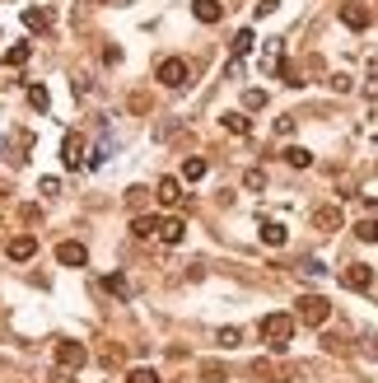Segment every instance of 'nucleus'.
Masks as SVG:
<instances>
[{"label":"nucleus","mask_w":378,"mask_h":383,"mask_svg":"<svg viewBox=\"0 0 378 383\" xmlns=\"http://www.w3.org/2000/svg\"><path fill=\"white\" fill-rule=\"evenodd\" d=\"M262 341L271 346V355L289 350V341H294V318L289 313H267L262 318Z\"/></svg>","instance_id":"obj_1"},{"label":"nucleus","mask_w":378,"mask_h":383,"mask_svg":"<svg viewBox=\"0 0 378 383\" xmlns=\"http://www.w3.org/2000/svg\"><path fill=\"white\" fill-rule=\"evenodd\" d=\"M327 318H332V304H327V294H304L299 304H294V323H304V327H318V332H323Z\"/></svg>","instance_id":"obj_2"},{"label":"nucleus","mask_w":378,"mask_h":383,"mask_svg":"<svg viewBox=\"0 0 378 383\" xmlns=\"http://www.w3.org/2000/svg\"><path fill=\"white\" fill-rule=\"evenodd\" d=\"M84 360H89V350H84V341H56V370H84Z\"/></svg>","instance_id":"obj_3"},{"label":"nucleus","mask_w":378,"mask_h":383,"mask_svg":"<svg viewBox=\"0 0 378 383\" xmlns=\"http://www.w3.org/2000/svg\"><path fill=\"white\" fill-rule=\"evenodd\" d=\"M159 84H164V89H182V84H187V61L182 57L159 61Z\"/></svg>","instance_id":"obj_4"},{"label":"nucleus","mask_w":378,"mask_h":383,"mask_svg":"<svg viewBox=\"0 0 378 383\" xmlns=\"http://www.w3.org/2000/svg\"><path fill=\"white\" fill-rule=\"evenodd\" d=\"M61 164H66V169H79V164H84V135L79 131H66V140H61Z\"/></svg>","instance_id":"obj_5"},{"label":"nucleus","mask_w":378,"mask_h":383,"mask_svg":"<svg viewBox=\"0 0 378 383\" xmlns=\"http://www.w3.org/2000/svg\"><path fill=\"white\" fill-rule=\"evenodd\" d=\"M56 262H61V267H84V262H89V248L75 243V238H66V243H56Z\"/></svg>","instance_id":"obj_6"},{"label":"nucleus","mask_w":378,"mask_h":383,"mask_svg":"<svg viewBox=\"0 0 378 383\" xmlns=\"http://www.w3.org/2000/svg\"><path fill=\"white\" fill-rule=\"evenodd\" d=\"M341 285H345V290H369V285H374V267H365V262H355V267H345Z\"/></svg>","instance_id":"obj_7"},{"label":"nucleus","mask_w":378,"mask_h":383,"mask_svg":"<svg viewBox=\"0 0 378 383\" xmlns=\"http://www.w3.org/2000/svg\"><path fill=\"white\" fill-rule=\"evenodd\" d=\"M23 28H28V33H47V28H52V10L28 5V10H23Z\"/></svg>","instance_id":"obj_8"},{"label":"nucleus","mask_w":378,"mask_h":383,"mask_svg":"<svg viewBox=\"0 0 378 383\" xmlns=\"http://www.w3.org/2000/svg\"><path fill=\"white\" fill-rule=\"evenodd\" d=\"M313 229H323V234L341 229V206H318V211H313Z\"/></svg>","instance_id":"obj_9"},{"label":"nucleus","mask_w":378,"mask_h":383,"mask_svg":"<svg viewBox=\"0 0 378 383\" xmlns=\"http://www.w3.org/2000/svg\"><path fill=\"white\" fill-rule=\"evenodd\" d=\"M155 196H159L164 206H187V192H182V182H178V178H164Z\"/></svg>","instance_id":"obj_10"},{"label":"nucleus","mask_w":378,"mask_h":383,"mask_svg":"<svg viewBox=\"0 0 378 383\" xmlns=\"http://www.w3.org/2000/svg\"><path fill=\"white\" fill-rule=\"evenodd\" d=\"M341 23L345 28H369V10L360 5V0H345L341 5Z\"/></svg>","instance_id":"obj_11"},{"label":"nucleus","mask_w":378,"mask_h":383,"mask_svg":"<svg viewBox=\"0 0 378 383\" xmlns=\"http://www.w3.org/2000/svg\"><path fill=\"white\" fill-rule=\"evenodd\" d=\"M5 252H10L14 262H28L38 252V238L33 234H19V238H10V243H5Z\"/></svg>","instance_id":"obj_12"},{"label":"nucleus","mask_w":378,"mask_h":383,"mask_svg":"<svg viewBox=\"0 0 378 383\" xmlns=\"http://www.w3.org/2000/svg\"><path fill=\"white\" fill-rule=\"evenodd\" d=\"M191 14H196L201 23H220V19H224V5H220V0H196V5H191Z\"/></svg>","instance_id":"obj_13"},{"label":"nucleus","mask_w":378,"mask_h":383,"mask_svg":"<svg viewBox=\"0 0 378 383\" xmlns=\"http://www.w3.org/2000/svg\"><path fill=\"white\" fill-rule=\"evenodd\" d=\"M182 234H187V225H182L178 215H168V220H159V238H164V243H182Z\"/></svg>","instance_id":"obj_14"},{"label":"nucleus","mask_w":378,"mask_h":383,"mask_svg":"<svg viewBox=\"0 0 378 383\" xmlns=\"http://www.w3.org/2000/svg\"><path fill=\"white\" fill-rule=\"evenodd\" d=\"M285 225H280V220H262V243H267V248H280V243H285Z\"/></svg>","instance_id":"obj_15"},{"label":"nucleus","mask_w":378,"mask_h":383,"mask_svg":"<svg viewBox=\"0 0 378 383\" xmlns=\"http://www.w3.org/2000/svg\"><path fill=\"white\" fill-rule=\"evenodd\" d=\"M103 290L117 294V299H131V281H126L122 271H112V276H103Z\"/></svg>","instance_id":"obj_16"},{"label":"nucleus","mask_w":378,"mask_h":383,"mask_svg":"<svg viewBox=\"0 0 378 383\" xmlns=\"http://www.w3.org/2000/svg\"><path fill=\"white\" fill-rule=\"evenodd\" d=\"M131 234H135V238L159 234V215H135V220H131Z\"/></svg>","instance_id":"obj_17"},{"label":"nucleus","mask_w":378,"mask_h":383,"mask_svg":"<svg viewBox=\"0 0 378 383\" xmlns=\"http://www.w3.org/2000/svg\"><path fill=\"white\" fill-rule=\"evenodd\" d=\"M252 43H257L252 28H238V33H234V61H243L248 52H252Z\"/></svg>","instance_id":"obj_18"},{"label":"nucleus","mask_w":378,"mask_h":383,"mask_svg":"<svg viewBox=\"0 0 378 383\" xmlns=\"http://www.w3.org/2000/svg\"><path fill=\"white\" fill-rule=\"evenodd\" d=\"M28 108H33V113H47V108H52V94H47L43 84H28Z\"/></svg>","instance_id":"obj_19"},{"label":"nucleus","mask_w":378,"mask_h":383,"mask_svg":"<svg viewBox=\"0 0 378 383\" xmlns=\"http://www.w3.org/2000/svg\"><path fill=\"white\" fill-rule=\"evenodd\" d=\"M206 169H211V164H206L201 155H191L187 164H182V178H187V182H201V178H206Z\"/></svg>","instance_id":"obj_20"},{"label":"nucleus","mask_w":378,"mask_h":383,"mask_svg":"<svg viewBox=\"0 0 378 383\" xmlns=\"http://www.w3.org/2000/svg\"><path fill=\"white\" fill-rule=\"evenodd\" d=\"M220 122H224V131H234V135H248V131H252V122H248L243 113H224Z\"/></svg>","instance_id":"obj_21"},{"label":"nucleus","mask_w":378,"mask_h":383,"mask_svg":"<svg viewBox=\"0 0 378 383\" xmlns=\"http://www.w3.org/2000/svg\"><path fill=\"white\" fill-rule=\"evenodd\" d=\"M215 341H220L224 350H234V346H243V332H238V327H220V332H215Z\"/></svg>","instance_id":"obj_22"},{"label":"nucleus","mask_w":378,"mask_h":383,"mask_svg":"<svg viewBox=\"0 0 378 383\" xmlns=\"http://www.w3.org/2000/svg\"><path fill=\"white\" fill-rule=\"evenodd\" d=\"M28 57H33V47H28V43H14L10 52H5V66H23Z\"/></svg>","instance_id":"obj_23"},{"label":"nucleus","mask_w":378,"mask_h":383,"mask_svg":"<svg viewBox=\"0 0 378 383\" xmlns=\"http://www.w3.org/2000/svg\"><path fill=\"white\" fill-rule=\"evenodd\" d=\"M252 379L257 383H276V365L271 360H252Z\"/></svg>","instance_id":"obj_24"},{"label":"nucleus","mask_w":378,"mask_h":383,"mask_svg":"<svg viewBox=\"0 0 378 383\" xmlns=\"http://www.w3.org/2000/svg\"><path fill=\"white\" fill-rule=\"evenodd\" d=\"M285 159L294 164V169H308V164H313V155H308L304 145H289V150H285Z\"/></svg>","instance_id":"obj_25"},{"label":"nucleus","mask_w":378,"mask_h":383,"mask_svg":"<svg viewBox=\"0 0 378 383\" xmlns=\"http://www.w3.org/2000/svg\"><path fill=\"white\" fill-rule=\"evenodd\" d=\"M355 234L365 238V243H378V220H360V225H355Z\"/></svg>","instance_id":"obj_26"},{"label":"nucleus","mask_w":378,"mask_h":383,"mask_svg":"<svg viewBox=\"0 0 378 383\" xmlns=\"http://www.w3.org/2000/svg\"><path fill=\"white\" fill-rule=\"evenodd\" d=\"M201 379H206V383H224V365H211V360H206V365H201Z\"/></svg>","instance_id":"obj_27"},{"label":"nucleus","mask_w":378,"mask_h":383,"mask_svg":"<svg viewBox=\"0 0 378 383\" xmlns=\"http://www.w3.org/2000/svg\"><path fill=\"white\" fill-rule=\"evenodd\" d=\"M280 79H285L289 89H299V84H304V79H299V70L289 66V61H280Z\"/></svg>","instance_id":"obj_28"},{"label":"nucleus","mask_w":378,"mask_h":383,"mask_svg":"<svg viewBox=\"0 0 378 383\" xmlns=\"http://www.w3.org/2000/svg\"><path fill=\"white\" fill-rule=\"evenodd\" d=\"M327 341V350H332V355H350V346H345V337H336V332H332V337H323Z\"/></svg>","instance_id":"obj_29"},{"label":"nucleus","mask_w":378,"mask_h":383,"mask_svg":"<svg viewBox=\"0 0 378 383\" xmlns=\"http://www.w3.org/2000/svg\"><path fill=\"white\" fill-rule=\"evenodd\" d=\"M126 383H159V374L155 370H131V374H126Z\"/></svg>","instance_id":"obj_30"},{"label":"nucleus","mask_w":378,"mask_h":383,"mask_svg":"<svg viewBox=\"0 0 378 383\" xmlns=\"http://www.w3.org/2000/svg\"><path fill=\"white\" fill-rule=\"evenodd\" d=\"M299 271H304V276H323V262H318V257H304Z\"/></svg>","instance_id":"obj_31"},{"label":"nucleus","mask_w":378,"mask_h":383,"mask_svg":"<svg viewBox=\"0 0 378 383\" xmlns=\"http://www.w3.org/2000/svg\"><path fill=\"white\" fill-rule=\"evenodd\" d=\"M243 103H248V108H252V113H257V108H267V94H262V89H252V94H248Z\"/></svg>","instance_id":"obj_32"},{"label":"nucleus","mask_w":378,"mask_h":383,"mask_svg":"<svg viewBox=\"0 0 378 383\" xmlns=\"http://www.w3.org/2000/svg\"><path fill=\"white\" fill-rule=\"evenodd\" d=\"M89 5H103V0H89Z\"/></svg>","instance_id":"obj_33"}]
</instances>
